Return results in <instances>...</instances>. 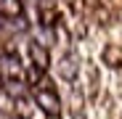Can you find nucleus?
<instances>
[{
    "label": "nucleus",
    "instance_id": "obj_5",
    "mask_svg": "<svg viewBox=\"0 0 122 119\" xmlns=\"http://www.w3.org/2000/svg\"><path fill=\"white\" fill-rule=\"evenodd\" d=\"M56 71L61 79H66V82H74L77 74H80V61H77V56L74 53H66V56H61L58 58V64H56Z\"/></svg>",
    "mask_w": 122,
    "mask_h": 119
},
{
    "label": "nucleus",
    "instance_id": "obj_4",
    "mask_svg": "<svg viewBox=\"0 0 122 119\" xmlns=\"http://www.w3.org/2000/svg\"><path fill=\"white\" fill-rule=\"evenodd\" d=\"M27 19L19 16V19H8V16H0V40H13L21 32H27Z\"/></svg>",
    "mask_w": 122,
    "mask_h": 119
},
{
    "label": "nucleus",
    "instance_id": "obj_2",
    "mask_svg": "<svg viewBox=\"0 0 122 119\" xmlns=\"http://www.w3.org/2000/svg\"><path fill=\"white\" fill-rule=\"evenodd\" d=\"M27 66L21 64V56L13 50H3L0 53V79L3 82H27Z\"/></svg>",
    "mask_w": 122,
    "mask_h": 119
},
{
    "label": "nucleus",
    "instance_id": "obj_8",
    "mask_svg": "<svg viewBox=\"0 0 122 119\" xmlns=\"http://www.w3.org/2000/svg\"><path fill=\"white\" fill-rule=\"evenodd\" d=\"M104 61H106V66H119L122 64V50L114 48V45H109L104 50Z\"/></svg>",
    "mask_w": 122,
    "mask_h": 119
},
{
    "label": "nucleus",
    "instance_id": "obj_3",
    "mask_svg": "<svg viewBox=\"0 0 122 119\" xmlns=\"http://www.w3.org/2000/svg\"><path fill=\"white\" fill-rule=\"evenodd\" d=\"M27 56H29V66L37 71H48L51 69V50L45 45H40L37 40H27Z\"/></svg>",
    "mask_w": 122,
    "mask_h": 119
},
{
    "label": "nucleus",
    "instance_id": "obj_6",
    "mask_svg": "<svg viewBox=\"0 0 122 119\" xmlns=\"http://www.w3.org/2000/svg\"><path fill=\"white\" fill-rule=\"evenodd\" d=\"M0 16H8V19L24 16V0H0Z\"/></svg>",
    "mask_w": 122,
    "mask_h": 119
},
{
    "label": "nucleus",
    "instance_id": "obj_9",
    "mask_svg": "<svg viewBox=\"0 0 122 119\" xmlns=\"http://www.w3.org/2000/svg\"><path fill=\"white\" fill-rule=\"evenodd\" d=\"M5 119H21V116H16V114H11V116H5Z\"/></svg>",
    "mask_w": 122,
    "mask_h": 119
},
{
    "label": "nucleus",
    "instance_id": "obj_10",
    "mask_svg": "<svg viewBox=\"0 0 122 119\" xmlns=\"http://www.w3.org/2000/svg\"><path fill=\"white\" fill-rule=\"evenodd\" d=\"M3 85H5V82H3V79H0V93H3Z\"/></svg>",
    "mask_w": 122,
    "mask_h": 119
},
{
    "label": "nucleus",
    "instance_id": "obj_11",
    "mask_svg": "<svg viewBox=\"0 0 122 119\" xmlns=\"http://www.w3.org/2000/svg\"><path fill=\"white\" fill-rule=\"evenodd\" d=\"M0 53H3V50H0Z\"/></svg>",
    "mask_w": 122,
    "mask_h": 119
},
{
    "label": "nucleus",
    "instance_id": "obj_7",
    "mask_svg": "<svg viewBox=\"0 0 122 119\" xmlns=\"http://www.w3.org/2000/svg\"><path fill=\"white\" fill-rule=\"evenodd\" d=\"M13 111H16V116H21V119H29L32 116V101H29V95H24V98H19V101H13Z\"/></svg>",
    "mask_w": 122,
    "mask_h": 119
},
{
    "label": "nucleus",
    "instance_id": "obj_1",
    "mask_svg": "<svg viewBox=\"0 0 122 119\" xmlns=\"http://www.w3.org/2000/svg\"><path fill=\"white\" fill-rule=\"evenodd\" d=\"M32 103L43 111L45 116H51V119H58L61 116V98H58V93L51 87V85H45V82H40L37 87H32Z\"/></svg>",
    "mask_w": 122,
    "mask_h": 119
}]
</instances>
